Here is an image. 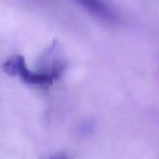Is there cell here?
Returning a JSON list of instances; mask_svg holds the SVG:
<instances>
[{"mask_svg":"<svg viewBox=\"0 0 159 159\" xmlns=\"http://www.w3.org/2000/svg\"><path fill=\"white\" fill-rule=\"evenodd\" d=\"M3 71L12 76H19L24 82L31 85H50L58 76L52 72H34L26 67L24 57L14 55L6 61L2 66Z\"/></svg>","mask_w":159,"mask_h":159,"instance_id":"6da1fadb","label":"cell"},{"mask_svg":"<svg viewBox=\"0 0 159 159\" xmlns=\"http://www.w3.org/2000/svg\"><path fill=\"white\" fill-rule=\"evenodd\" d=\"M71 1L97 18L108 22H113L116 20V15L114 12L103 0H71Z\"/></svg>","mask_w":159,"mask_h":159,"instance_id":"7a4b0ae2","label":"cell"},{"mask_svg":"<svg viewBox=\"0 0 159 159\" xmlns=\"http://www.w3.org/2000/svg\"><path fill=\"white\" fill-rule=\"evenodd\" d=\"M50 159H66V158L63 156H54V157H52V158H51Z\"/></svg>","mask_w":159,"mask_h":159,"instance_id":"3957f363","label":"cell"}]
</instances>
